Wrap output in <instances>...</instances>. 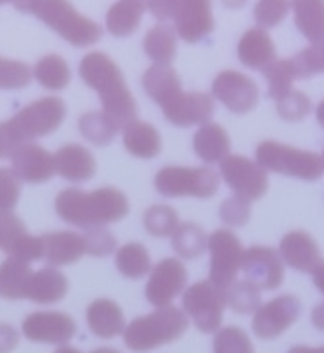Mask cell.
<instances>
[{"instance_id": "4", "label": "cell", "mask_w": 324, "mask_h": 353, "mask_svg": "<svg viewBox=\"0 0 324 353\" xmlns=\"http://www.w3.org/2000/svg\"><path fill=\"white\" fill-rule=\"evenodd\" d=\"M17 8L33 13L75 48L90 46L101 39V26L68 2H17Z\"/></svg>"}, {"instance_id": "38", "label": "cell", "mask_w": 324, "mask_h": 353, "mask_svg": "<svg viewBox=\"0 0 324 353\" xmlns=\"http://www.w3.org/2000/svg\"><path fill=\"white\" fill-rule=\"evenodd\" d=\"M225 304L236 313H253L261 307V290L250 284L247 280H234L227 290L223 291Z\"/></svg>"}, {"instance_id": "42", "label": "cell", "mask_w": 324, "mask_h": 353, "mask_svg": "<svg viewBox=\"0 0 324 353\" xmlns=\"http://www.w3.org/2000/svg\"><path fill=\"white\" fill-rule=\"evenodd\" d=\"M276 112L284 121H301L312 112V99L303 92L292 90L276 101Z\"/></svg>"}, {"instance_id": "39", "label": "cell", "mask_w": 324, "mask_h": 353, "mask_svg": "<svg viewBox=\"0 0 324 353\" xmlns=\"http://www.w3.org/2000/svg\"><path fill=\"white\" fill-rule=\"evenodd\" d=\"M143 225L147 232H150L156 238L172 236L180 225L178 212L169 205H152L145 212Z\"/></svg>"}, {"instance_id": "32", "label": "cell", "mask_w": 324, "mask_h": 353, "mask_svg": "<svg viewBox=\"0 0 324 353\" xmlns=\"http://www.w3.org/2000/svg\"><path fill=\"white\" fill-rule=\"evenodd\" d=\"M295 24L304 37L312 44L324 39V2L308 0V2H293Z\"/></svg>"}, {"instance_id": "22", "label": "cell", "mask_w": 324, "mask_h": 353, "mask_svg": "<svg viewBox=\"0 0 324 353\" xmlns=\"http://www.w3.org/2000/svg\"><path fill=\"white\" fill-rule=\"evenodd\" d=\"M43 249L44 259L52 265H68L86 254V245L83 234L72 231H59L44 234Z\"/></svg>"}, {"instance_id": "35", "label": "cell", "mask_w": 324, "mask_h": 353, "mask_svg": "<svg viewBox=\"0 0 324 353\" xmlns=\"http://www.w3.org/2000/svg\"><path fill=\"white\" fill-rule=\"evenodd\" d=\"M79 130L90 143L97 147H105L114 141L119 127L105 112H88L85 116H81Z\"/></svg>"}, {"instance_id": "16", "label": "cell", "mask_w": 324, "mask_h": 353, "mask_svg": "<svg viewBox=\"0 0 324 353\" xmlns=\"http://www.w3.org/2000/svg\"><path fill=\"white\" fill-rule=\"evenodd\" d=\"M22 332L33 343L64 344L77 332L74 319L59 311H37L22 322Z\"/></svg>"}, {"instance_id": "47", "label": "cell", "mask_w": 324, "mask_h": 353, "mask_svg": "<svg viewBox=\"0 0 324 353\" xmlns=\"http://www.w3.org/2000/svg\"><path fill=\"white\" fill-rule=\"evenodd\" d=\"M250 201L242 200L239 196H231L227 200H223L222 207H220V218H222L223 223H227V225H244L245 221L250 220Z\"/></svg>"}, {"instance_id": "5", "label": "cell", "mask_w": 324, "mask_h": 353, "mask_svg": "<svg viewBox=\"0 0 324 353\" xmlns=\"http://www.w3.org/2000/svg\"><path fill=\"white\" fill-rule=\"evenodd\" d=\"M256 163L270 172L315 181L324 174V161L319 154L287 147L276 141H264L256 148Z\"/></svg>"}, {"instance_id": "45", "label": "cell", "mask_w": 324, "mask_h": 353, "mask_svg": "<svg viewBox=\"0 0 324 353\" xmlns=\"http://www.w3.org/2000/svg\"><path fill=\"white\" fill-rule=\"evenodd\" d=\"M83 238H85L86 253L92 256H108L117 248L116 238L107 227H92L83 234Z\"/></svg>"}, {"instance_id": "25", "label": "cell", "mask_w": 324, "mask_h": 353, "mask_svg": "<svg viewBox=\"0 0 324 353\" xmlns=\"http://www.w3.org/2000/svg\"><path fill=\"white\" fill-rule=\"evenodd\" d=\"M66 293H68L66 276L55 268H43L32 274L26 299L37 304H54V302L63 301Z\"/></svg>"}, {"instance_id": "49", "label": "cell", "mask_w": 324, "mask_h": 353, "mask_svg": "<svg viewBox=\"0 0 324 353\" xmlns=\"http://www.w3.org/2000/svg\"><path fill=\"white\" fill-rule=\"evenodd\" d=\"M312 322H314V326L317 330L324 332V302L314 307V311H312Z\"/></svg>"}, {"instance_id": "9", "label": "cell", "mask_w": 324, "mask_h": 353, "mask_svg": "<svg viewBox=\"0 0 324 353\" xmlns=\"http://www.w3.org/2000/svg\"><path fill=\"white\" fill-rule=\"evenodd\" d=\"M225 306L227 304L223 291L218 290L209 280L192 284L183 293V310L187 315H191L194 326L203 333H214L220 330Z\"/></svg>"}, {"instance_id": "34", "label": "cell", "mask_w": 324, "mask_h": 353, "mask_svg": "<svg viewBox=\"0 0 324 353\" xmlns=\"http://www.w3.org/2000/svg\"><path fill=\"white\" fill-rule=\"evenodd\" d=\"M116 268L127 279H141L150 271L149 251L138 242L127 243L116 253Z\"/></svg>"}, {"instance_id": "36", "label": "cell", "mask_w": 324, "mask_h": 353, "mask_svg": "<svg viewBox=\"0 0 324 353\" xmlns=\"http://www.w3.org/2000/svg\"><path fill=\"white\" fill-rule=\"evenodd\" d=\"M262 74L267 81V97L279 101L286 94L292 92L293 81L297 79V72L293 68V64L290 59H275L273 63L267 64L266 68L262 70Z\"/></svg>"}, {"instance_id": "26", "label": "cell", "mask_w": 324, "mask_h": 353, "mask_svg": "<svg viewBox=\"0 0 324 353\" xmlns=\"http://www.w3.org/2000/svg\"><path fill=\"white\" fill-rule=\"evenodd\" d=\"M194 152L205 163H218L229 156L231 150V139H229L225 128L216 125V123H207L203 125L192 139Z\"/></svg>"}, {"instance_id": "28", "label": "cell", "mask_w": 324, "mask_h": 353, "mask_svg": "<svg viewBox=\"0 0 324 353\" xmlns=\"http://www.w3.org/2000/svg\"><path fill=\"white\" fill-rule=\"evenodd\" d=\"M143 88L152 99L161 106H165L170 99L183 92L181 90V81L174 70L170 66H150L143 74Z\"/></svg>"}, {"instance_id": "54", "label": "cell", "mask_w": 324, "mask_h": 353, "mask_svg": "<svg viewBox=\"0 0 324 353\" xmlns=\"http://www.w3.org/2000/svg\"><path fill=\"white\" fill-rule=\"evenodd\" d=\"M92 353H121V352H117V350H114V348H97V350H94Z\"/></svg>"}, {"instance_id": "41", "label": "cell", "mask_w": 324, "mask_h": 353, "mask_svg": "<svg viewBox=\"0 0 324 353\" xmlns=\"http://www.w3.org/2000/svg\"><path fill=\"white\" fill-rule=\"evenodd\" d=\"M290 61L297 72V79H310L321 72L324 74V39L319 43L312 44L303 52H298Z\"/></svg>"}, {"instance_id": "15", "label": "cell", "mask_w": 324, "mask_h": 353, "mask_svg": "<svg viewBox=\"0 0 324 353\" xmlns=\"http://www.w3.org/2000/svg\"><path fill=\"white\" fill-rule=\"evenodd\" d=\"M185 265L176 259H163L150 273L145 285V296L152 306L169 307L170 302L185 290Z\"/></svg>"}, {"instance_id": "30", "label": "cell", "mask_w": 324, "mask_h": 353, "mask_svg": "<svg viewBox=\"0 0 324 353\" xmlns=\"http://www.w3.org/2000/svg\"><path fill=\"white\" fill-rule=\"evenodd\" d=\"M176 32L170 26L158 24L150 28L143 39V50L147 57L152 59L158 66H169L176 57Z\"/></svg>"}, {"instance_id": "40", "label": "cell", "mask_w": 324, "mask_h": 353, "mask_svg": "<svg viewBox=\"0 0 324 353\" xmlns=\"http://www.w3.org/2000/svg\"><path fill=\"white\" fill-rule=\"evenodd\" d=\"M214 353H255L250 337L244 330L227 326L218 330L213 341Z\"/></svg>"}, {"instance_id": "12", "label": "cell", "mask_w": 324, "mask_h": 353, "mask_svg": "<svg viewBox=\"0 0 324 353\" xmlns=\"http://www.w3.org/2000/svg\"><path fill=\"white\" fill-rule=\"evenodd\" d=\"M301 311H303V304L297 296H276L255 311V316L251 322L253 333L264 341L276 339L297 321Z\"/></svg>"}, {"instance_id": "19", "label": "cell", "mask_w": 324, "mask_h": 353, "mask_svg": "<svg viewBox=\"0 0 324 353\" xmlns=\"http://www.w3.org/2000/svg\"><path fill=\"white\" fill-rule=\"evenodd\" d=\"M13 172L21 181L44 183L55 174L54 156L35 143H26L11 156Z\"/></svg>"}, {"instance_id": "23", "label": "cell", "mask_w": 324, "mask_h": 353, "mask_svg": "<svg viewBox=\"0 0 324 353\" xmlns=\"http://www.w3.org/2000/svg\"><path fill=\"white\" fill-rule=\"evenodd\" d=\"M240 63L251 70H264L275 61V44L266 30L253 28L242 35L239 43Z\"/></svg>"}, {"instance_id": "52", "label": "cell", "mask_w": 324, "mask_h": 353, "mask_svg": "<svg viewBox=\"0 0 324 353\" xmlns=\"http://www.w3.org/2000/svg\"><path fill=\"white\" fill-rule=\"evenodd\" d=\"M317 121L324 128V101H321L319 106H317Z\"/></svg>"}, {"instance_id": "21", "label": "cell", "mask_w": 324, "mask_h": 353, "mask_svg": "<svg viewBox=\"0 0 324 353\" xmlns=\"http://www.w3.org/2000/svg\"><path fill=\"white\" fill-rule=\"evenodd\" d=\"M54 161L55 172L68 181H86L96 174V159L88 148L77 143L59 148Z\"/></svg>"}, {"instance_id": "1", "label": "cell", "mask_w": 324, "mask_h": 353, "mask_svg": "<svg viewBox=\"0 0 324 353\" xmlns=\"http://www.w3.org/2000/svg\"><path fill=\"white\" fill-rule=\"evenodd\" d=\"M79 74L86 85L99 95L103 112L116 123L119 128H127L136 121L138 106L123 79L121 70L108 57L107 53L94 52L83 57Z\"/></svg>"}, {"instance_id": "7", "label": "cell", "mask_w": 324, "mask_h": 353, "mask_svg": "<svg viewBox=\"0 0 324 353\" xmlns=\"http://www.w3.org/2000/svg\"><path fill=\"white\" fill-rule=\"evenodd\" d=\"M66 116V105L61 97H44L32 105L24 106L15 117H11L10 127L17 139L26 145L35 137H44L55 132Z\"/></svg>"}, {"instance_id": "13", "label": "cell", "mask_w": 324, "mask_h": 353, "mask_svg": "<svg viewBox=\"0 0 324 353\" xmlns=\"http://www.w3.org/2000/svg\"><path fill=\"white\" fill-rule=\"evenodd\" d=\"M240 271H244L245 279L259 290L273 291L281 288L284 280V262L275 249L264 245H253L242 254Z\"/></svg>"}, {"instance_id": "10", "label": "cell", "mask_w": 324, "mask_h": 353, "mask_svg": "<svg viewBox=\"0 0 324 353\" xmlns=\"http://www.w3.org/2000/svg\"><path fill=\"white\" fill-rule=\"evenodd\" d=\"M207 249L211 251L209 282L216 285L218 290L225 291L236 280L244 248L234 232L227 229H218L209 236Z\"/></svg>"}, {"instance_id": "20", "label": "cell", "mask_w": 324, "mask_h": 353, "mask_svg": "<svg viewBox=\"0 0 324 353\" xmlns=\"http://www.w3.org/2000/svg\"><path fill=\"white\" fill-rule=\"evenodd\" d=\"M279 254L282 262H286L290 268L297 269L301 273H315L324 264L319 245L304 231L287 232L282 238Z\"/></svg>"}, {"instance_id": "44", "label": "cell", "mask_w": 324, "mask_h": 353, "mask_svg": "<svg viewBox=\"0 0 324 353\" xmlns=\"http://www.w3.org/2000/svg\"><path fill=\"white\" fill-rule=\"evenodd\" d=\"M21 196V179L13 169L0 167V216L11 214Z\"/></svg>"}, {"instance_id": "14", "label": "cell", "mask_w": 324, "mask_h": 353, "mask_svg": "<svg viewBox=\"0 0 324 353\" xmlns=\"http://www.w3.org/2000/svg\"><path fill=\"white\" fill-rule=\"evenodd\" d=\"M213 95L227 110L245 114L253 110L259 103V86L247 75L234 70H225L214 79Z\"/></svg>"}, {"instance_id": "31", "label": "cell", "mask_w": 324, "mask_h": 353, "mask_svg": "<svg viewBox=\"0 0 324 353\" xmlns=\"http://www.w3.org/2000/svg\"><path fill=\"white\" fill-rule=\"evenodd\" d=\"M145 10L143 2H117L107 13V30L116 37H127L139 28Z\"/></svg>"}, {"instance_id": "43", "label": "cell", "mask_w": 324, "mask_h": 353, "mask_svg": "<svg viewBox=\"0 0 324 353\" xmlns=\"http://www.w3.org/2000/svg\"><path fill=\"white\" fill-rule=\"evenodd\" d=\"M32 83V70L21 61L0 57V90L26 88Z\"/></svg>"}, {"instance_id": "48", "label": "cell", "mask_w": 324, "mask_h": 353, "mask_svg": "<svg viewBox=\"0 0 324 353\" xmlns=\"http://www.w3.org/2000/svg\"><path fill=\"white\" fill-rule=\"evenodd\" d=\"M19 344V333L10 324H0V353H10Z\"/></svg>"}, {"instance_id": "3", "label": "cell", "mask_w": 324, "mask_h": 353, "mask_svg": "<svg viewBox=\"0 0 324 353\" xmlns=\"http://www.w3.org/2000/svg\"><path fill=\"white\" fill-rule=\"evenodd\" d=\"M187 326L189 321L181 310L172 306L158 307L150 315L134 319L125 327L123 337L128 350L143 353L178 341L185 333Z\"/></svg>"}, {"instance_id": "11", "label": "cell", "mask_w": 324, "mask_h": 353, "mask_svg": "<svg viewBox=\"0 0 324 353\" xmlns=\"http://www.w3.org/2000/svg\"><path fill=\"white\" fill-rule=\"evenodd\" d=\"M223 181L233 190V196H239L245 201L261 200L267 190V174L259 163L244 156H227L220 163Z\"/></svg>"}, {"instance_id": "53", "label": "cell", "mask_w": 324, "mask_h": 353, "mask_svg": "<svg viewBox=\"0 0 324 353\" xmlns=\"http://www.w3.org/2000/svg\"><path fill=\"white\" fill-rule=\"evenodd\" d=\"M55 353H81L77 348H72V346H63V348H59Z\"/></svg>"}, {"instance_id": "17", "label": "cell", "mask_w": 324, "mask_h": 353, "mask_svg": "<svg viewBox=\"0 0 324 353\" xmlns=\"http://www.w3.org/2000/svg\"><path fill=\"white\" fill-rule=\"evenodd\" d=\"M0 251L30 264L43 259V238L32 236L15 214H4L0 216Z\"/></svg>"}, {"instance_id": "50", "label": "cell", "mask_w": 324, "mask_h": 353, "mask_svg": "<svg viewBox=\"0 0 324 353\" xmlns=\"http://www.w3.org/2000/svg\"><path fill=\"white\" fill-rule=\"evenodd\" d=\"M314 284L315 288H317V290L324 295V264L314 273Z\"/></svg>"}, {"instance_id": "33", "label": "cell", "mask_w": 324, "mask_h": 353, "mask_svg": "<svg viewBox=\"0 0 324 353\" xmlns=\"http://www.w3.org/2000/svg\"><path fill=\"white\" fill-rule=\"evenodd\" d=\"M209 236L196 223H180L172 234V249L181 259H198L207 249Z\"/></svg>"}, {"instance_id": "8", "label": "cell", "mask_w": 324, "mask_h": 353, "mask_svg": "<svg viewBox=\"0 0 324 353\" xmlns=\"http://www.w3.org/2000/svg\"><path fill=\"white\" fill-rule=\"evenodd\" d=\"M154 185L158 192L167 198H211L216 194L220 178L213 169H187V167H165L156 174Z\"/></svg>"}, {"instance_id": "51", "label": "cell", "mask_w": 324, "mask_h": 353, "mask_svg": "<svg viewBox=\"0 0 324 353\" xmlns=\"http://www.w3.org/2000/svg\"><path fill=\"white\" fill-rule=\"evenodd\" d=\"M287 353H324V346L321 348H310V346H295Z\"/></svg>"}, {"instance_id": "18", "label": "cell", "mask_w": 324, "mask_h": 353, "mask_svg": "<svg viewBox=\"0 0 324 353\" xmlns=\"http://www.w3.org/2000/svg\"><path fill=\"white\" fill-rule=\"evenodd\" d=\"M163 116L176 127H191V125H207L214 114L213 97L203 92H180L174 99L161 106Z\"/></svg>"}, {"instance_id": "55", "label": "cell", "mask_w": 324, "mask_h": 353, "mask_svg": "<svg viewBox=\"0 0 324 353\" xmlns=\"http://www.w3.org/2000/svg\"><path fill=\"white\" fill-rule=\"evenodd\" d=\"M321 158H323V161H324V150H323V156H321Z\"/></svg>"}, {"instance_id": "37", "label": "cell", "mask_w": 324, "mask_h": 353, "mask_svg": "<svg viewBox=\"0 0 324 353\" xmlns=\"http://www.w3.org/2000/svg\"><path fill=\"white\" fill-rule=\"evenodd\" d=\"M33 75L44 88L54 90V92L66 88L72 77L68 64L59 55H46L41 59L33 70Z\"/></svg>"}, {"instance_id": "6", "label": "cell", "mask_w": 324, "mask_h": 353, "mask_svg": "<svg viewBox=\"0 0 324 353\" xmlns=\"http://www.w3.org/2000/svg\"><path fill=\"white\" fill-rule=\"evenodd\" d=\"M147 8L160 22L172 19L176 33L185 43H198L214 30L211 4L203 0L194 2H149Z\"/></svg>"}, {"instance_id": "29", "label": "cell", "mask_w": 324, "mask_h": 353, "mask_svg": "<svg viewBox=\"0 0 324 353\" xmlns=\"http://www.w3.org/2000/svg\"><path fill=\"white\" fill-rule=\"evenodd\" d=\"M32 268L26 262L8 259L0 264V296L6 301L26 299L28 284L32 279Z\"/></svg>"}, {"instance_id": "24", "label": "cell", "mask_w": 324, "mask_h": 353, "mask_svg": "<svg viewBox=\"0 0 324 353\" xmlns=\"http://www.w3.org/2000/svg\"><path fill=\"white\" fill-rule=\"evenodd\" d=\"M86 322L94 335L101 339H114L125 332V315L121 307L108 299H97L88 306Z\"/></svg>"}, {"instance_id": "27", "label": "cell", "mask_w": 324, "mask_h": 353, "mask_svg": "<svg viewBox=\"0 0 324 353\" xmlns=\"http://www.w3.org/2000/svg\"><path fill=\"white\" fill-rule=\"evenodd\" d=\"M123 130H125V134H123L125 148L136 158L150 159L161 152L160 132L150 123L136 119Z\"/></svg>"}, {"instance_id": "46", "label": "cell", "mask_w": 324, "mask_h": 353, "mask_svg": "<svg viewBox=\"0 0 324 353\" xmlns=\"http://www.w3.org/2000/svg\"><path fill=\"white\" fill-rule=\"evenodd\" d=\"M290 2H259L255 8V21L261 30L275 28L286 19Z\"/></svg>"}, {"instance_id": "2", "label": "cell", "mask_w": 324, "mask_h": 353, "mask_svg": "<svg viewBox=\"0 0 324 353\" xmlns=\"http://www.w3.org/2000/svg\"><path fill=\"white\" fill-rule=\"evenodd\" d=\"M55 211L66 223L88 231L92 227H105L127 216L128 200L114 187H103L92 192L66 189L55 198Z\"/></svg>"}]
</instances>
